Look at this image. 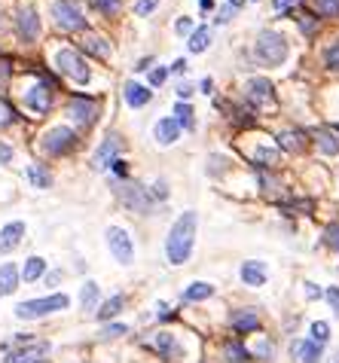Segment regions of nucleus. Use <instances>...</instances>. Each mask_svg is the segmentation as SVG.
<instances>
[{
    "mask_svg": "<svg viewBox=\"0 0 339 363\" xmlns=\"http://www.w3.org/2000/svg\"><path fill=\"white\" fill-rule=\"evenodd\" d=\"M196 226H199V217L196 211H183L181 217L174 220L172 233L165 238V257L172 266H183L192 253V244H196Z\"/></svg>",
    "mask_w": 339,
    "mask_h": 363,
    "instance_id": "obj_1",
    "label": "nucleus"
},
{
    "mask_svg": "<svg viewBox=\"0 0 339 363\" xmlns=\"http://www.w3.org/2000/svg\"><path fill=\"white\" fill-rule=\"evenodd\" d=\"M254 56L260 58V65L279 67V65H284V58H288V40H284L281 34H275V31H263V34L257 37V43H254Z\"/></svg>",
    "mask_w": 339,
    "mask_h": 363,
    "instance_id": "obj_2",
    "label": "nucleus"
},
{
    "mask_svg": "<svg viewBox=\"0 0 339 363\" xmlns=\"http://www.w3.org/2000/svg\"><path fill=\"white\" fill-rule=\"evenodd\" d=\"M71 305V299L65 293H52V296H43V299H28V303L15 305V318L19 321H37V318H46L52 312H61V308Z\"/></svg>",
    "mask_w": 339,
    "mask_h": 363,
    "instance_id": "obj_3",
    "label": "nucleus"
},
{
    "mask_svg": "<svg viewBox=\"0 0 339 363\" xmlns=\"http://www.w3.org/2000/svg\"><path fill=\"white\" fill-rule=\"evenodd\" d=\"M56 65H58V71L65 74V76H71L74 83H80V86H86L89 83V65H86V58L80 56L76 49H71V46H65V49H58V56H56Z\"/></svg>",
    "mask_w": 339,
    "mask_h": 363,
    "instance_id": "obj_4",
    "label": "nucleus"
},
{
    "mask_svg": "<svg viewBox=\"0 0 339 363\" xmlns=\"http://www.w3.org/2000/svg\"><path fill=\"white\" fill-rule=\"evenodd\" d=\"M117 192H119L122 205H126L129 211H135V214H150L153 199H150L147 187H141V183H132V180H122L119 187H117Z\"/></svg>",
    "mask_w": 339,
    "mask_h": 363,
    "instance_id": "obj_5",
    "label": "nucleus"
},
{
    "mask_svg": "<svg viewBox=\"0 0 339 363\" xmlns=\"http://www.w3.org/2000/svg\"><path fill=\"white\" fill-rule=\"evenodd\" d=\"M76 144V135H74V128H67V126H56V128H49L43 135V141H40V150L46 153V156H65L67 150Z\"/></svg>",
    "mask_w": 339,
    "mask_h": 363,
    "instance_id": "obj_6",
    "label": "nucleus"
},
{
    "mask_svg": "<svg viewBox=\"0 0 339 363\" xmlns=\"http://www.w3.org/2000/svg\"><path fill=\"white\" fill-rule=\"evenodd\" d=\"M52 15H56V25L61 31H83L86 28V19H83L80 6L74 0H56L52 3Z\"/></svg>",
    "mask_w": 339,
    "mask_h": 363,
    "instance_id": "obj_7",
    "label": "nucleus"
},
{
    "mask_svg": "<svg viewBox=\"0 0 339 363\" xmlns=\"http://www.w3.org/2000/svg\"><path fill=\"white\" fill-rule=\"evenodd\" d=\"M67 117L74 119V126L86 128V126H92V122H95V117H98V101H95V98L76 95V98H71V104H67Z\"/></svg>",
    "mask_w": 339,
    "mask_h": 363,
    "instance_id": "obj_8",
    "label": "nucleus"
},
{
    "mask_svg": "<svg viewBox=\"0 0 339 363\" xmlns=\"http://www.w3.org/2000/svg\"><path fill=\"white\" fill-rule=\"evenodd\" d=\"M107 244H110V253L122 262V266H129V262L135 260V247H132V238H129L126 229H119V226L107 229Z\"/></svg>",
    "mask_w": 339,
    "mask_h": 363,
    "instance_id": "obj_9",
    "label": "nucleus"
},
{
    "mask_svg": "<svg viewBox=\"0 0 339 363\" xmlns=\"http://www.w3.org/2000/svg\"><path fill=\"white\" fill-rule=\"evenodd\" d=\"M119 153H122V137L119 135H107L104 141L98 144L95 156H92V165L95 168H110L113 162L119 159Z\"/></svg>",
    "mask_w": 339,
    "mask_h": 363,
    "instance_id": "obj_10",
    "label": "nucleus"
},
{
    "mask_svg": "<svg viewBox=\"0 0 339 363\" xmlns=\"http://www.w3.org/2000/svg\"><path fill=\"white\" fill-rule=\"evenodd\" d=\"M52 89H56V80H43V83H37V86L25 95V104H28L34 113H49Z\"/></svg>",
    "mask_w": 339,
    "mask_h": 363,
    "instance_id": "obj_11",
    "label": "nucleus"
},
{
    "mask_svg": "<svg viewBox=\"0 0 339 363\" xmlns=\"http://www.w3.org/2000/svg\"><path fill=\"white\" fill-rule=\"evenodd\" d=\"M248 101L254 104V107H266V104H272L275 101V92H272V83L269 80H248Z\"/></svg>",
    "mask_w": 339,
    "mask_h": 363,
    "instance_id": "obj_12",
    "label": "nucleus"
},
{
    "mask_svg": "<svg viewBox=\"0 0 339 363\" xmlns=\"http://www.w3.org/2000/svg\"><path fill=\"white\" fill-rule=\"evenodd\" d=\"M15 25H19V34L22 40H37L40 37V19H37V12L31 10V6H25V10H19V19H15Z\"/></svg>",
    "mask_w": 339,
    "mask_h": 363,
    "instance_id": "obj_13",
    "label": "nucleus"
},
{
    "mask_svg": "<svg viewBox=\"0 0 339 363\" xmlns=\"http://www.w3.org/2000/svg\"><path fill=\"white\" fill-rule=\"evenodd\" d=\"M22 235H25V223H22V220L6 223V226L0 229V253H10L13 247L22 242Z\"/></svg>",
    "mask_w": 339,
    "mask_h": 363,
    "instance_id": "obj_14",
    "label": "nucleus"
},
{
    "mask_svg": "<svg viewBox=\"0 0 339 363\" xmlns=\"http://www.w3.org/2000/svg\"><path fill=\"white\" fill-rule=\"evenodd\" d=\"M46 351H49V345L46 342H28L25 348L13 351L10 357H6V363H37V357H43Z\"/></svg>",
    "mask_w": 339,
    "mask_h": 363,
    "instance_id": "obj_15",
    "label": "nucleus"
},
{
    "mask_svg": "<svg viewBox=\"0 0 339 363\" xmlns=\"http://www.w3.org/2000/svg\"><path fill=\"white\" fill-rule=\"evenodd\" d=\"M233 330L235 333H257L260 330V318L257 312H251V308H242V312H233Z\"/></svg>",
    "mask_w": 339,
    "mask_h": 363,
    "instance_id": "obj_16",
    "label": "nucleus"
},
{
    "mask_svg": "<svg viewBox=\"0 0 339 363\" xmlns=\"http://www.w3.org/2000/svg\"><path fill=\"white\" fill-rule=\"evenodd\" d=\"M22 284V272L13 266V262H3L0 266V296H10V293L19 290Z\"/></svg>",
    "mask_w": 339,
    "mask_h": 363,
    "instance_id": "obj_17",
    "label": "nucleus"
},
{
    "mask_svg": "<svg viewBox=\"0 0 339 363\" xmlns=\"http://www.w3.org/2000/svg\"><path fill=\"white\" fill-rule=\"evenodd\" d=\"M242 281L248 284V287H263L266 284V266L260 260H248L242 266Z\"/></svg>",
    "mask_w": 339,
    "mask_h": 363,
    "instance_id": "obj_18",
    "label": "nucleus"
},
{
    "mask_svg": "<svg viewBox=\"0 0 339 363\" xmlns=\"http://www.w3.org/2000/svg\"><path fill=\"white\" fill-rule=\"evenodd\" d=\"M294 354L299 363H321V345L312 342V339H299L294 342Z\"/></svg>",
    "mask_w": 339,
    "mask_h": 363,
    "instance_id": "obj_19",
    "label": "nucleus"
},
{
    "mask_svg": "<svg viewBox=\"0 0 339 363\" xmlns=\"http://www.w3.org/2000/svg\"><path fill=\"white\" fill-rule=\"evenodd\" d=\"M122 95H126L129 107H144L153 98V92L147 86H141V83H126V86H122Z\"/></svg>",
    "mask_w": 339,
    "mask_h": 363,
    "instance_id": "obj_20",
    "label": "nucleus"
},
{
    "mask_svg": "<svg viewBox=\"0 0 339 363\" xmlns=\"http://www.w3.org/2000/svg\"><path fill=\"white\" fill-rule=\"evenodd\" d=\"M156 351L163 354L165 360H181L183 357V348L177 345V339L172 333H159L156 336Z\"/></svg>",
    "mask_w": 339,
    "mask_h": 363,
    "instance_id": "obj_21",
    "label": "nucleus"
},
{
    "mask_svg": "<svg viewBox=\"0 0 339 363\" xmlns=\"http://www.w3.org/2000/svg\"><path fill=\"white\" fill-rule=\"evenodd\" d=\"M153 135H156V141L163 144V146H168V144H174L177 137H181V126H177L174 119H159Z\"/></svg>",
    "mask_w": 339,
    "mask_h": 363,
    "instance_id": "obj_22",
    "label": "nucleus"
},
{
    "mask_svg": "<svg viewBox=\"0 0 339 363\" xmlns=\"http://www.w3.org/2000/svg\"><path fill=\"white\" fill-rule=\"evenodd\" d=\"M306 144H309V137H306L303 131H281L279 135V146L288 153H303Z\"/></svg>",
    "mask_w": 339,
    "mask_h": 363,
    "instance_id": "obj_23",
    "label": "nucleus"
},
{
    "mask_svg": "<svg viewBox=\"0 0 339 363\" xmlns=\"http://www.w3.org/2000/svg\"><path fill=\"white\" fill-rule=\"evenodd\" d=\"M315 144H318V150L324 153V156H336L339 153V137H336V131H330V128L315 131Z\"/></svg>",
    "mask_w": 339,
    "mask_h": 363,
    "instance_id": "obj_24",
    "label": "nucleus"
},
{
    "mask_svg": "<svg viewBox=\"0 0 339 363\" xmlns=\"http://www.w3.org/2000/svg\"><path fill=\"white\" fill-rule=\"evenodd\" d=\"M25 177H28V183H31V187H37V189L52 187V174L46 171L43 165H31V168H25Z\"/></svg>",
    "mask_w": 339,
    "mask_h": 363,
    "instance_id": "obj_25",
    "label": "nucleus"
},
{
    "mask_svg": "<svg viewBox=\"0 0 339 363\" xmlns=\"http://www.w3.org/2000/svg\"><path fill=\"white\" fill-rule=\"evenodd\" d=\"M83 49L92 52V56H98V58H107V56H110V43H107L104 37H95V34H89L86 40H83Z\"/></svg>",
    "mask_w": 339,
    "mask_h": 363,
    "instance_id": "obj_26",
    "label": "nucleus"
},
{
    "mask_svg": "<svg viewBox=\"0 0 339 363\" xmlns=\"http://www.w3.org/2000/svg\"><path fill=\"white\" fill-rule=\"evenodd\" d=\"M43 272H46V260L43 257H31L25 262V269H22V278H25V284H34Z\"/></svg>",
    "mask_w": 339,
    "mask_h": 363,
    "instance_id": "obj_27",
    "label": "nucleus"
},
{
    "mask_svg": "<svg viewBox=\"0 0 339 363\" xmlns=\"http://www.w3.org/2000/svg\"><path fill=\"white\" fill-rule=\"evenodd\" d=\"M208 296H214V287H211V284H205V281L190 284L187 293H183V299H187V303H202V299H208Z\"/></svg>",
    "mask_w": 339,
    "mask_h": 363,
    "instance_id": "obj_28",
    "label": "nucleus"
},
{
    "mask_svg": "<svg viewBox=\"0 0 339 363\" xmlns=\"http://www.w3.org/2000/svg\"><path fill=\"white\" fill-rule=\"evenodd\" d=\"M122 303H126V296H122V293H117V296H110L107 299V303L98 308V321H110L113 314H119L122 312Z\"/></svg>",
    "mask_w": 339,
    "mask_h": 363,
    "instance_id": "obj_29",
    "label": "nucleus"
},
{
    "mask_svg": "<svg viewBox=\"0 0 339 363\" xmlns=\"http://www.w3.org/2000/svg\"><path fill=\"white\" fill-rule=\"evenodd\" d=\"M98 284L95 281H86L83 284V290H80V305L86 308V312H92V308H95V303H98Z\"/></svg>",
    "mask_w": 339,
    "mask_h": 363,
    "instance_id": "obj_30",
    "label": "nucleus"
},
{
    "mask_svg": "<svg viewBox=\"0 0 339 363\" xmlns=\"http://www.w3.org/2000/svg\"><path fill=\"white\" fill-rule=\"evenodd\" d=\"M223 351H226V360L229 363H248L251 360V351L245 348L242 342H226V348H223Z\"/></svg>",
    "mask_w": 339,
    "mask_h": 363,
    "instance_id": "obj_31",
    "label": "nucleus"
},
{
    "mask_svg": "<svg viewBox=\"0 0 339 363\" xmlns=\"http://www.w3.org/2000/svg\"><path fill=\"white\" fill-rule=\"evenodd\" d=\"M208 43H211V31L208 28H196L190 37V52H205Z\"/></svg>",
    "mask_w": 339,
    "mask_h": 363,
    "instance_id": "obj_32",
    "label": "nucleus"
},
{
    "mask_svg": "<svg viewBox=\"0 0 339 363\" xmlns=\"http://www.w3.org/2000/svg\"><path fill=\"white\" fill-rule=\"evenodd\" d=\"M275 162H279V150H269V146H257V153H254V165L272 168Z\"/></svg>",
    "mask_w": 339,
    "mask_h": 363,
    "instance_id": "obj_33",
    "label": "nucleus"
},
{
    "mask_svg": "<svg viewBox=\"0 0 339 363\" xmlns=\"http://www.w3.org/2000/svg\"><path fill=\"white\" fill-rule=\"evenodd\" d=\"M174 122H177V126H183V128H192V126H196V119H192V107L190 104H177L174 107Z\"/></svg>",
    "mask_w": 339,
    "mask_h": 363,
    "instance_id": "obj_34",
    "label": "nucleus"
},
{
    "mask_svg": "<svg viewBox=\"0 0 339 363\" xmlns=\"http://www.w3.org/2000/svg\"><path fill=\"white\" fill-rule=\"evenodd\" d=\"M309 330H312V342H318V345H324L330 339V323H324V321H315Z\"/></svg>",
    "mask_w": 339,
    "mask_h": 363,
    "instance_id": "obj_35",
    "label": "nucleus"
},
{
    "mask_svg": "<svg viewBox=\"0 0 339 363\" xmlns=\"http://www.w3.org/2000/svg\"><path fill=\"white\" fill-rule=\"evenodd\" d=\"M324 244L330 247V251L339 253V223H330V226L324 229Z\"/></svg>",
    "mask_w": 339,
    "mask_h": 363,
    "instance_id": "obj_36",
    "label": "nucleus"
},
{
    "mask_svg": "<svg viewBox=\"0 0 339 363\" xmlns=\"http://www.w3.org/2000/svg\"><path fill=\"white\" fill-rule=\"evenodd\" d=\"M10 122H15V110H13L10 101H3V98H0V128H6Z\"/></svg>",
    "mask_w": 339,
    "mask_h": 363,
    "instance_id": "obj_37",
    "label": "nucleus"
},
{
    "mask_svg": "<svg viewBox=\"0 0 339 363\" xmlns=\"http://www.w3.org/2000/svg\"><path fill=\"white\" fill-rule=\"evenodd\" d=\"M315 10L321 15H339V0H315Z\"/></svg>",
    "mask_w": 339,
    "mask_h": 363,
    "instance_id": "obj_38",
    "label": "nucleus"
},
{
    "mask_svg": "<svg viewBox=\"0 0 339 363\" xmlns=\"http://www.w3.org/2000/svg\"><path fill=\"white\" fill-rule=\"evenodd\" d=\"M92 3H95L104 15H117V12H119V6H122L119 0H92Z\"/></svg>",
    "mask_w": 339,
    "mask_h": 363,
    "instance_id": "obj_39",
    "label": "nucleus"
},
{
    "mask_svg": "<svg viewBox=\"0 0 339 363\" xmlns=\"http://www.w3.org/2000/svg\"><path fill=\"white\" fill-rule=\"evenodd\" d=\"M159 6V0H138L135 3V15H150Z\"/></svg>",
    "mask_w": 339,
    "mask_h": 363,
    "instance_id": "obj_40",
    "label": "nucleus"
},
{
    "mask_svg": "<svg viewBox=\"0 0 339 363\" xmlns=\"http://www.w3.org/2000/svg\"><path fill=\"white\" fill-rule=\"evenodd\" d=\"M126 333H129L126 323H110V327L104 330V339H117V336H126Z\"/></svg>",
    "mask_w": 339,
    "mask_h": 363,
    "instance_id": "obj_41",
    "label": "nucleus"
},
{
    "mask_svg": "<svg viewBox=\"0 0 339 363\" xmlns=\"http://www.w3.org/2000/svg\"><path fill=\"white\" fill-rule=\"evenodd\" d=\"M10 74H13L10 61H0V89H6V83H10Z\"/></svg>",
    "mask_w": 339,
    "mask_h": 363,
    "instance_id": "obj_42",
    "label": "nucleus"
},
{
    "mask_svg": "<svg viewBox=\"0 0 339 363\" xmlns=\"http://www.w3.org/2000/svg\"><path fill=\"white\" fill-rule=\"evenodd\" d=\"M324 296H327V303H330V308H333V312L339 314V287H330V290L324 293Z\"/></svg>",
    "mask_w": 339,
    "mask_h": 363,
    "instance_id": "obj_43",
    "label": "nucleus"
},
{
    "mask_svg": "<svg viewBox=\"0 0 339 363\" xmlns=\"http://www.w3.org/2000/svg\"><path fill=\"white\" fill-rule=\"evenodd\" d=\"M297 3H299V0H272V6H275V10H279V12H288V10H294Z\"/></svg>",
    "mask_w": 339,
    "mask_h": 363,
    "instance_id": "obj_44",
    "label": "nucleus"
},
{
    "mask_svg": "<svg viewBox=\"0 0 339 363\" xmlns=\"http://www.w3.org/2000/svg\"><path fill=\"white\" fill-rule=\"evenodd\" d=\"M327 65H330V67H339V43L327 52Z\"/></svg>",
    "mask_w": 339,
    "mask_h": 363,
    "instance_id": "obj_45",
    "label": "nucleus"
},
{
    "mask_svg": "<svg viewBox=\"0 0 339 363\" xmlns=\"http://www.w3.org/2000/svg\"><path fill=\"white\" fill-rule=\"evenodd\" d=\"M165 76H168V71H165V67H159V71H153V74H150V83H153V86H159V83H163Z\"/></svg>",
    "mask_w": 339,
    "mask_h": 363,
    "instance_id": "obj_46",
    "label": "nucleus"
},
{
    "mask_svg": "<svg viewBox=\"0 0 339 363\" xmlns=\"http://www.w3.org/2000/svg\"><path fill=\"white\" fill-rule=\"evenodd\" d=\"M174 28H177V34H187V31L192 28V22H190V19H177Z\"/></svg>",
    "mask_w": 339,
    "mask_h": 363,
    "instance_id": "obj_47",
    "label": "nucleus"
},
{
    "mask_svg": "<svg viewBox=\"0 0 339 363\" xmlns=\"http://www.w3.org/2000/svg\"><path fill=\"white\" fill-rule=\"evenodd\" d=\"M257 354H260V357H269V354H272V342H260L257 345Z\"/></svg>",
    "mask_w": 339,
    "mask_h": 363,
    "instance_id": "obj_48",
    "label": "nucleus"
},
{
    "mask_svg": "<svg viewBox=\"0 0 339 363\" xmlns=\"http://www.w3.org/2000/svg\"><path fill=\"white\" fill-rule=\"evenodd\" d=\"M13 159V150H10V146H6V144H0V162H3V165H6V162H10Z\"/></svg>",
    "mask_w": 339,
    "mask_h": 363,
    "instance_id": "obj_49",
    "label": "nucleus"
},
{
    "mask_svg": "<svg viewBox=\"0 0 339 363\" xmlns=\"http://www.w3.org/2000/svg\"><path fill=\"white\" fill-rule=\"evenodd\" d=\"M110 168H113V171H117L119 177H126V171H129V168H126V162H122V159H117V162H113Z\"/></svg>",
    "mask_w": 339,
    "mask_h": 363,
    "instance_id": "obj_50",
    "label": "nucleus"
},
{
    "mask_svg": "<svg viewBox=\"0 0 339 363\" xmlns=\"http://www.w3.org/2000/svg\"><path fill=\"white\" fill-rule=\"evenodd\" d=\"M306 296H309V299H318V296H321V290L315 287V284H306Z\"/></svg>",
    "mask_w": 339,
    "mask_h": 363,
    "instance_id": "obj_51",
    "label": "nucleus"
},
{
    "mask_svg": "<svg viewBox=\"0 0 339 363\" xmlns=\"http://www.w3.org/2000/svg\"><path fill=\"white\" fill-rule=\"evenodd\" d=\"M172 71H174V74H183V71H187V61H183V58H177L174 65H172Z\"/></svg>",
    "mask_w": 339,
    "mask_h": 363,
    "instance_id": "obj_52",
    "label": "nucleus"
},
{
    "mask_svg": "<svg viewBox=\"0 0 339 363\" xmlns=\"http://www.w3.org/2000/svg\"><path fill=\"white\" fill-rule=\"evenodd\" d=\"M150 65H153V58H141V61H138V65H135V67H138V71H147V67H150Z\"/></svg>",
    "mask_w": 339,
    "mask_h": 363,
    "instance_id": "obj_53",
    "label": "nucleus"
},
{
    "mask_svg": "<svg viewBox=\"0 0 339 363\" xmlns=\"http://www.w3.org/2000/svg\"><path fill=\"white\" fill-rule=\"evenodd\" d=\"M153 192H156V196H159V199H165V192H168V189H165V183H163V180H159V183H156V189H153Z\"/></svg>",
    "mask_w": 339,
    "mask_h": 363,
    "instance_id": "obj_54",
    "label": "nucleus"
},
{
    "mask_svg": "<svg viewBox=\"0 0 339 363\" xmlns=\"http://www.w3.org/2000/svg\"><path fill=\"white\" fill-rule=\"evenodd\" d=\"M177 95H181V98H190V95H192V86H181V89H177Z\"/></svg>",
    "mask_w": 339,
    "mask_h": 363,
    "instance_id": "obj_55",
    "label": "nucleus"
},
{
    "mask_svg": "<svg viewBox=\"0 0 339 363\" xmlns=\"http://www.w3.org/2000/svg\"><path fill=\"white\" fill-rule=\"evenodd\" d=\"M199 6H202V10H211V6H214V0H199Z\"/></svg>",
    "mask_w": 339,
    "mask_h": 363,
    "instance_id": "obj_56",
    "label": "nucleus"
},
{
    "mask_svg": "<svg viewBox=\"0 0 339 363\" xmlns=\"http://www.w3.org/2000/svg\"><path fill=\"white\" fill-rule=\"evenodd\" d=\"M330 363H339V351H336V354H333V360H330Z\"/></svg>",
    "mask_w": 339,
    "mask_h": 363,
    "instance_id": "obj_57",
    "label": "nucleus"
},
{
    "mask_svg": "<svg viewBox=\"0 0 339 363\" xmlns=\"http://www.w3.org/2000/svg\"><path fill=\"white\" fill-rule=\"evenodd\" d=\"M37 363H49V360H37Z\"/></svg>",
    "mask_w": 339,
    "mask_h": 363,
    "instance_id": "obj_58",
    "label": "nucleus"
},
{
    "mask_svg": "<svg viewBox=\"0 0 339 363\" xmlns=\"http://www.w3.org/2000/svg\"><path fill=\"white\" fill-rule=\"evenodd\" d=\"M333 131H336V135H339V126H336V128H333Z\"/></svg>",
    "mask_w": 339,
    "mask_h": 363,
    "instance_id": "obj_59",
    "label": "nucleus"
}]
</instances>
